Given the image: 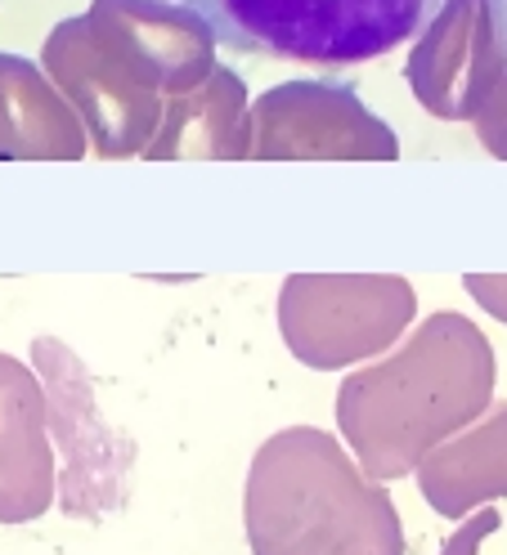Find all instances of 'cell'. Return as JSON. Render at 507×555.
I'll use <instances>...</instances> for the list:
<instances>
[{
    "instance_id": "cell-1",
    "label": "cell",
    "mask_w": 507,
    "mask_h": 555,
    "mask_svg": "<svg viewBox=\"0 0 507 555\" xmlns=\"http://www.w3.org/2000/svg\"><path fill=\"white\" fill-rule=\"evenodd\" d=\"M153 5L193 18L225 50L351 67L422 37L454 0H153Z\"/></svg>"
},
{
    "instance_id": "cell-2",
    "label": "cell",
    "mask_w": 507,
    "mask_h": 555,
    "mask_svg": "<svg viewBox=\"0 0 507 555\" xmlns=\"http://www.w3.org/2000/svg\"><path fill=\"white\" fill-rule=\"evenodd\" d=\"M485 10H490V27H494V41L507 59V0H485Z\"/></svg>"
}]
</instances>
